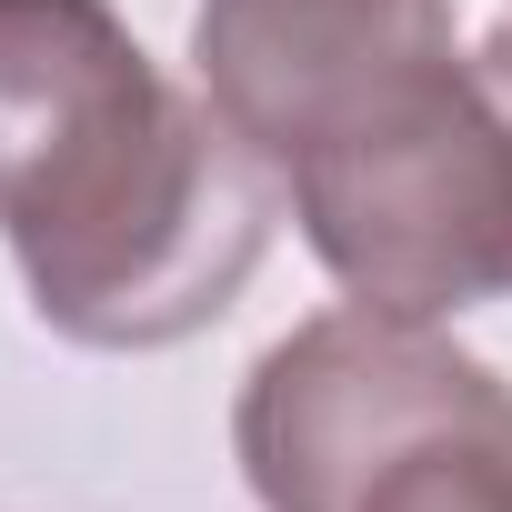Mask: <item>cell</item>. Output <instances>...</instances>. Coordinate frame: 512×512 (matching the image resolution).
<instances>
[{
  "instance_id": "277c9868",
  "label": "cell",
  "mask_w": 512,
  "mask_h": 512,
  "mask_svg": "<svg viewBox=\"0 0 512 512\" xmlns=\"http://www.w3.org/2000/svg\"><path fill=\"white\" fill-rule=\"evenodd\" d=\"M472 61H482V81H492V91H502V111H512V21H502V31H492Z\"/></svg>"
},
{
  "instance_id": "7a4b0ae2",
  "label": "cell",
  "mask_w": 512,
  "mask_h": 512,
  "mask_svg": "<svg viewBox=\"0 0 512 512\" xmlns=\"http://www.w3.org/2000/svg\"><path fill=\"white\" fill-rule=\"evenodd\" d=\"M312 262L402 322L512 292V111L452 41L342 91L272 171Z\"/></svg>"
},
{
  "instance_id": "6da1fadb",
  "label": "cell",
  "mask_w": 512,
  "mask_h": 512,
  "mask_svg": "<svg viewBox=\"0 0 512 512\" xmlns=\"http://www.w3.org/2000/svg\"><path fill=\"white\" fill-rule=\"evenodd\" d=\"M0 241L91 352H171L272 251V171L111 0H0Z\"/></svg>"
},
{
  "instance_id": "3957f363",
  "label": "cell",
  "mask_w": 512,
  "mask_h": 512,
  "mask_svg": "<svg viewBox=\"0 0 512 512\" xmlns=\"http://www.w3.org/2000/svg\"><path fill=\"white\" fill-rule=\"evenodd\" d=\"M231 452L262 512H512L502 372L372 302L251 362Z\"/></svg>"
}]
</instances>
